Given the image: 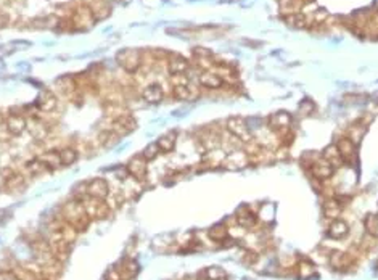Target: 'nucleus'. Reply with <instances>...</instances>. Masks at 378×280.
I'll return each mask as SVG.
<instances>
[{
	"instance_id": "31",
	"label": "nucleus",
	"mask_w": 378,
	"mask_h": 280,
	"mask_svg": "<svg viewBox=\"0 0 378 280\" xmlns=\"http://www.w3.org/2000/svg\"><path fill=\"white\" fill-rule=\"evenodd\" d=\"M315 274V266L311 261L304 259L299 262V279L301 280H309L312 279Z\"/></svg>"
},
{
	"instance_id": "12",
	"label": "nucleus",
	"mask_w": 378,
	"mask_h": 280,
	"mask_svg": "<svg viewBox=\"0 0 378 280\" xmlns=\"http://www.w3.org/2000/svg\"><path fill=\"white\" fill-rule=\"evenodd\" d=\"M5 189L12 194H21L26 189V177L23 174L16 172V171H10V174L5 177Z\"/></svg>"
},
{
	"instance_id": "32",
	"label": "nucleus",
	"mask_w": 378,
	"mask_h": 280,
	"mask_svg": "<svg viewBox=\"0 0 378 280\" xmlns=\"http://www.w3.org/2000/svg\"><path fill=\"white\" fill-rule=\"evenodd\" d=\"M204 277H206L208 280H227V272L222 267L213 266V267H208L206 271H204Z\"/></svg>"
},
{
	"instance_id": "37",
	"label": "nucleus",
	"mask_w": 378,
	"mask_h": 280,
	"mask_svg": "<svg viewBox=\"0 0 378 280\" xmlns=\"http://www.w3.org/2000/svg\"><path fill=\"white\" fill-rule=\"evenodd\" d=\"M5 121H7V116L3 114V111L0 109V126H3L5 124Z\"/></svg>"
},
{
	"instance_id": "36",
	"label": "nucleus",
	"mask_w": 378,
	"mask_h": 280,
	"mask_svg": "<svg viewBox=\"0 0 378 280\" xmlns=\"http://www.w3.org/2000/svg\"><path fill=\"white\" fill-rule=\"evenodd\" d=\"M0 280H21L15 271H0Z\"/></svg>"
},
{
	"instance_id": "16",
	"label": "nucleus",
	"mask_w": 378,
	"mask_h": 280,
	"mask_svg": "<svg viewBox=\"0 0 378 280\" xmlns=\"http://www.w3.org/2000/svg\"><path fill=\"white\" fill-rule=\"evenodd\" d=\"M329 262L333 269H336V271H344V269L353 266V258L348 253H343V251H333Z\"/></svg>"
},
{
	"instance_id": "21",
	"label": "nucleus",
	"mask_w": 378,
	"mask_h": 280,
	"mask_svg": "<svg viewBox=\"0 0 378 280\" xmlns=\"http://www.w3.org/2000/svg\"><path fill=\"white\" fill-rule=\"evenodd\" d=\"M168 69L169 73L174 74H183L188 69V62L180 55H171L168 60Z\"/></svg>"
},
{
	"instance_id": "8",
	"label": "nucleus",
	"mask_w": 378,
	"mask_h": 280,
	"mask_svg": "<svg viewBox=\"0 0 378 280\" xmlns=\"http://www.w3.org/2000/svg\"><path fill=\"white\" fill-rule=\"evenodd\" d=\"M27 130L34 137V140L44 142L50 135V124L39 118H27Z\"/></svg>"
},
{
	"instance_id": "23",
	"label": "nucleus",
	"mask_w": 378,
	"mask_h": 280,
	"mask_svg": "<svg viewBox=\"0 0 378 280\" xmlns=\"http://www.w3.org/2000/svg\"><path fill=\"white\" fill-rule=\"evenodd\" d=\"M60 153V161L61 166H73V164L79 160V151L74 147H63L58 150Z\"/></svg>"
},
{
	"instance_id": "33",
	"label": "nucleus",
	"mask_w": 378,
	"mask_h": 280,
	"mask_svg": "<svg viewBox=\"0 0 378 280\" xmlns=\"http://www.w3.org/2000/svg\"><path fill=\"white\" fill-rule=\"evenodd\" d=\"M324 211H325V216L330 217V219H338L340 216V211H341V206H340V200L338 201H327L325 206H324Z\"/></svg>"
},
{
	"instance_id": "10",
	"label": "nucleus",
	"mask_w": 378,
	"mask_h": 280,
	"mask_svg": "<svg viewBox=\"0 0 378 280\" xmlns=\"http://www.w3.org/2000/svg\"><path fill=\"white\" fill-rule=\"evenodd\" d=\"M58 107V98L55 97V93L50 90H44L39 93L37 100H36V108L41 113H52Z\"/></svg>"
},
{
	"instance_id": "17",
	"label": "nucleus",
	"mask_w": 378,
	"mask_h": 280,
	"mask_svg": "<svg viewBox=\"0 0 378 280\" xmlns=\"http://www.w3.org/2000/svg\"><path fill=\"white\" fill-rule=\"evenodd\" d=\"M198 81H200V84L203 87H206V89H221V87L224 86V79H222L218 73H211V71H203V73L200 74Z\"/></svg>"
},
{
	"instance_id": "30",
	"label": "nucleus",
	"mask_w": 378,
	"mask_h": 280,
	"mask_svg": "<svg viewBox=\"0 0 378 280\" xmlns=\"http://www.w3.org/2000/svg\"><path fill=\"white\" fill-rule=\"evenodd\" d=\"M172 95H174V98H177V100L185 102V100H192L193 92L188 86H174V89H172Z\"/></svg>"
},
{
	"instance_id": "19",
	"label": "nucleus",
	"mask_w": 378,
	"mask_h": 280,
	"mask_svg": "<svg viewBox=\"0 0 378 280\" xmlns=\"http://www.w3.org/2000/svg\"><path fill=\"white\" fill-rule=\"evenodd\" d=\"M327 234H329L330 238L341 240L349 234V226L346 224V221H343V219H333V222L330 224L329 232Z\"/></svg>"
},
{
	"instance_id": "13",
	"label": "nucleus",
	"mask_w": 378,
	"mask_h": 280,
	"mask_svg": "<svg viewBox=\"0 0 378 280\" xmlns=\"http://www.w3.org/2000/svg\"><path fill=\"white\" fill-rule=\"evenodd\" d=\"M140 95L143 98V102L150 103V105H156V103L163 100L164 92H163V87L159 84H148L147 87H143Z\"/></svg>"
},
{
	"instance_id": "5",
	"label": "nucleus",
	"mask_w": 378,
	"mask_h": 280,
	"mask_svg": "<svg viewBox=\"0 0 378 280\" xmlns=\"http://www.w3.org/2000/svg\"><path fill=\"white\" fill-rule=\"evenodd\" d=\"M126 169H127V174H129L132 179L142 182V180L147 179L148 161L142 156V153H140V155H135V156L131 158L129 163L126 164Z\"/></svg>"
},
{
	"instance_id": "11",
	"label": "nucleus",
	"mask_w": 378,
	"mask_h": 280,
	"mask_svg": "<svg viewBox=\"0 0 378 280\" xmlns=\"http://www.w3.org/2000/svg\"><path fill=\"white\" fill-rule=\"evenodd\" d=\"M57 89L68 98H74L81 92L79 86H77V81L73 76H63V78H60L57 81Z\"/></svg>"
},
{
	"instance_id": "22",
	"label": "nucleus",
	"mask_w": 378,
	"mask_h": 280,
	"mask_svg": "<svg viewBox=\"0 0 378 280\" xmlns=\"http://www.w3.org/2000/svg\"><path fill=\"white\" fill-rule=\"evenodd\" d=\"M269 124H270V128L275 130H282V129L288 130V128H290V124H291V116L288 113L280 111L277 114H272L269 119Z\"/></svg>"
},
{
	"instance_id": "18",
	"label": "nucleus",
	"mask_w": 378,
	"mask_h": 280,
	"mask_svg": "<svg viewBox=\"0 0 378 280\" xmlns=\"http://www.w3.org/2000/svg\"><path fill=\"white\" fill-rule=\"evenodd\" d=\"M258 217L248 206H242L240 210L237 211V224L243 229H249V227H254L256 224Z\"/></svg>"
},
{
	"instance_id": "7",
	"label": "nucleus",
	"mask_w": 378,
	"mask_h": 280,
	"mask_svg": "<svg viewBox=\"0 0 378 280\" xmlns=\"http://www.w3.org/2000/svg\"><path fill=\"white\" fill-rule=\"evenodd\" d=\"M5 129L10 135H21L27 130V116L21 113H10L5 121Z\"/></svg>"
},
{
	"instance_id": "25",
	"label": "nucleus",
	"mask_w": 378,
	"mask_h": 280,
	"mask_svg": "<svg viewBox=\"0 0 378 280\" xmlns=\"http://www.w3.org/2000/svg\"><path fill=\"white\" fill-rule=\"evenodd\" d=\"M176 142H177V134L172 130V132H168L164 135H161L156 140V144L159 147V150L163 153H171L176 148Z\"/></svg>"
},
{
	"instance_id": "4",
	"label": "nucleus",
	"mask_w": 378,
	"mask_h": 280,
	"mask_svg": "<svg viewBox=\"0 0 378 280\" xmlns=\"http://www.w3.org/2000/svg\"><path fill=\"white\" fill-rule=\"evenodd\" d=\"M225 129L240 142H251V132H249L246 121L242 116H230L225 123Z\"/></svg>"
},
{
	"instance_id": "28",
	"label": "nucleus",
	"mask_w": 378,
	"mask_h": 280,
	"mask_svg": "<svg viewBox=\"0 0 378 280\" xmlns=\"http://www.w3.org/2000/svg\"><path fill=\"white\" fill-rule=\"evenodd\" d=\"M324 158L327 161H329L333 168L335 166H338V164H341V163H344L343 161V158H341V155H340V151H338V148H336V145H330V147H327L325 148V151H324Z\"/></svg>"
},
{
	"instance_id": "27",
	"label": "nucleus",
	"mask_w": 378,
	"mask_h": 280,
	"mask_svg": "<svg viewBox=\"0 0 378 280\" xmlns=\"http://www.w3.org/2000/svg\"><path fill=\"white\" fill-rule=\"evenodd\" d=\"M122 279H132L134 276H137L138 272V264L134 259H126L122 262V266L118 269Z\"/></svg>"
},
{
	"instance_id": "20",
	"label": "nucleus",
	"mask_w": 378,
	"mask_h": 280,
	"mask_svg": "<svg viewBox=\"0 0 378 280\" xmlns=\"http://www.w3.org/2000/svg\"><path fill=\"white\" fill-rule=\"evenodd\" d=\"M336 148H338V151H340V155H341V158H343L344 163L353 161V158L356 156V147H354V142H353L351 139H341V140H338Z\"/></svg>"
},
{
	"instance_id": "6",
	"label": "nucleus",
	"mask_w": 378,
	"mask_h": 280,
	"mask_svg": "<svg viewBox=\"0 0 378 280\" xmlns=\"http://www.w3.org/2000/svg\"><path fill=\"white\" fill-rule=\"evenodd\" d=\"M111 194L110 190V184L107 179L103 177H95L92 180H89L86 184V195L93 196V198H100V200H107Z\"/></svg>"
},
{
	"instance_id": "35",
	"label": "nucleus",
	"mask_w": 378,
	"mask_h": 280,
	"mask_svg": "<svg viewBox=\"0 0 378 280\" xmlns=\"http://www.w3.org/2000/svg\"><path fill=\"white\" fill-rule=\"evenodd\" d=\"M299 7H301V0H280V8L288 15L299 13Z\"/></svg>"
},
{
	"instance_id": "9",
	"label": "nucleus",
	"mask_w": 378,
	"mask_h": 280,
	"mask_svg": "<svg viewBox=\"0 0 378 280\" xmlns=\"http://www.w3.org/2000/svg\"><path fill=\"white\" fill-rule=\"evenodd\" d=\"M93 20H95V16H93L92 8L87 7V5H82V7L76 8L73 18H71V23L74 24L76 29H87L93 23Z\"/></svg>"
},
{
	"instance_id": "15",
	"label": "nucleus",
	"mask_w": 378,
	"mask_h": 280,
	"mask_svg": "<svg viewBox=\"0 0 378 280\" xmlns=\"http://www.w3.org/2000/svg\"><path fill=\"white\" fill-rule=\"evenodd\" d=\"M39 160H41L45 166L53 171V169L61 168V161H60V153L57 148H48V150H44L42 153H39Z\"/></svg>"
},
{
	"instance_id": "14",
	"label": "nucleus",
	"mask_w": 378,
	"mask_h": 280,
	"mask_svg": "<svg viewBox=\"0 0 378 280\" xmlns=\"http://www.w3.org/2000/svg\"><path fill=\"white\" fill-rule=\"evenodd\" d=\"M311 166H312L314 177H317L320 180H325V179L332 177L333 172H335V168H333L332 164L325 160V158H320V160L314 161L312 164H311Z\"/></svg>"
},
{
	"instance_id": "29",
	"label": "nucleus",
	"mask_w": 378,
	"mask_h": 280,
	"mask_svg": "<svg viewBox=\"0 0 378 280\" xmlns=\"http://www.w3.org/2000/svg\"><path fill=\"white\" fill-rule=\"evenodd\" d=\"M364 226L367 234L372 237H378V216L377 214H367L364 219Z\"/></svg>"
},
{
	"instance_id": "2",
	"label": "nucleus",
	"mask_w": 378,
	"mask_h": 280,
	"mask_svg": "<svg viewBox=\"0 0 378 280\" xmlns=\"http://www.w3.org/2000/svg\"><path fill=\"white\" fill-rule=\"evenodd\" d=\"M79 200L90 221H102V219H107L110 216L111 206L108 205L107 200L93 198V196H89V195L79 196Z\"/></svg>"
},
{
	"instance_id": "34",
	"label": "nucleus",
	"mask_w": 378,
	"mask_h": 280,
	"mask_svg": "<svg viewBox=\"0 0 378 280\" xmlns=\"http://www.w3.org/2000/svg\"><path fill=\"white\" fill-rule=\"evenodd\" d=\"M159 151L161 150H159V147H158L156 142H152V144H148L145 148H143L142 156L145 158L147 161H153V160H156V158H158Z\"/></svg>"
},
{
	"instance_id": "3",
	"label": "nucleus",
	"mask_w": 378,
	"mask_h": 280,
	"mask_svg": "<svg viewBox=\"0 0 378 280\" xmlns=\"http://www.w3.org/2000/svg\"><path fill=\"white\" fill-rule=\"evenodd\" d=\"M116 62L126 73L134 74L142 68V53L135 48H124L116 55Z\"/></svg>"
},
{
	"instance_id": "38",
	"label": "nucleus",
	"mask_w": 378,
	"mask_h": 280,
	"mask_svg": "<svg viewBox=\"0 0 378 280\" xmlns=\"http://www.w3.org/2000/svg\"><path fill=\"white\" fill-rule=\"evenodd\" d=\"M375 8L378 10V0H375Z\"/></svg>"
},
{
	"instance_id": "26",
	"label": "nucleus",
	"mask_w": 378,
	"mask_h": 280,
	"mask_svg": "<svg viewBox=\"0 0 378 280\" xmlns=\"http://www.w3.org/2000/svg\"><path fill=\"white\" fill-rule=\"evenodd\" d=\"M208 237L213 241H224L229 237V230L224 224H214L213 227L208 230Z\"/></svg>"
},
{
	"instance_id": "1",
	"label": "nucleus",
	"mask_w": 378,
	"mask_h": 280,
	"mask_svg": "<svg viewBox=\"0 0 378 280\" xmlns=\"http://www.w3.org/2000/svg\"><path fill=\"white\" fill-rule=\"evenodd\" d=\"M60 217L66 221L68 224H71L77 232H86L90 226V219L84 211V206H82L81 200H69L66 201L63 206H61V214Z\"/></svg>"
},
{
	"instance_id": "24",
	"label": "nucleus",
	"mask_w": 378,
	"mask_h": 280,
	"mask_svg": "<svg viewBox=\"0 0 378 280\" xmlns=\"http://www.w3.org/2000/svg\"><path fill=\"white\" fill-rule=\"evenodd\" d=\"M24 168H26V172L29 175H32V177H39V175H42V174H45V172L50 171V169L41 160H39V158H32V160H29L24 164Z\"/></svg>"
}]
</instances>
